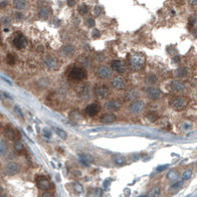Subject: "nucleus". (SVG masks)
Masks as SVG:
<instances>
[{"mask_svg":"<svg viewBox=\"0 0 197 197\" xmlns=\"http://www.w3.org/2000/svg\"><path fill=\"white\" fill-rule=\"evenodd\" d=\"M90 197H102V190L100 188H95L90 193Z\"/></svg>","mask_w":197,"mask_h":197,"instance_id":"29","label":"nucleus"},{"mask_svg":"<svg viewBox=\"0 0 197 197\" xmlns=\"http://www.w3.org/2000/svg\"><path fill=\"white\" fill-rule=\"evenodd\" d=\"M15 110H16V112H18V114L21 115V117L23 118V115H22V113H21V110H19V109H18V107H15Z\"/></svg>","mask_w":197,"mask_h":197,"instance_id":"42","label":"nucleus"},{"mask_svg":"<svg viewBox=\"0 0 197 197\" xmlns=\"http://www.w3.org/2000/svg\"><path fill=\"white\" fill-rule=\"evenodd\" d=\"M149 194L151 195V197H159V195H160V188L158 187V186H154V187H152V189L150 190Z\"/></svg>","mask_w":197,"mask_h":197,"instance_id":"23","label":"nucleus"},{"mask_svg":"<svg viewBox=\"0 0 197 197\" xmlns=\"http://www.w3.org/2000/svg\"><path fill=\"white\" fill-rule=\"evenodd\" d=\"M45 63H46L51 69H58V67H59V63L57 62V60L51 56H47L45 58Z\"/></svg>","mask_w":197,"mask_h":197,"instance_id":"16","label":"nucleus"},{"mask_svg":"<svg viewBox=\"0 0 197 197\" xmlns=\"http://www.w3.org/2000/svg\"><path fill=\"white\" fill-rule=\"evenodd\" d=\"M129 110H131L134 114H139L144 109V104L143 101H134L133 102L129 107Z\"/></svg>","mask_w":197,"mask_h":197,"instance_id":"9","label":"nucleus"},{"mask_svg":"<svg viewBox=\"0 0 197 197\" xmlns=\"http://www.w3.org/2000/svg\"><path fill=\"white\" fill-rule=\"evenodd\" d=\"M67 76L69 78L73 79V80H77V81H82L84 79H86L87 77V71H86L84 68L81 67H71L68 72H67Z\"/></svg>","mask_w":197,"mask_h":197,"instance_id":"2","label":"nucleus"},{"mask_svg":"<svg viewBox=\"0 0 197 197\" xmlns=\"http://www.w3.org/2000/svg\"><path fill=\"white\" fill-rule=\"evenodd\" d=\"M56 131H57L58 135H59L61 138H63V139H66V138H67V134H66V131H65L64 129H60V128H56Z\"/></svg>","mask_w":197,"mask_h":197,"instance_id":"31","label":"nucleus"},{"mask_svg":"<svg viewBox=\"0 0 197 197\" xmlns=\"http://www.w3.org/2000/svg\"><path fill=\"white\" fill-rule=\"evenodd\" d=\"M79 12L81 14H87L89 12V7L87 4H82L81 6L79 7Z\"/></svg>","mask_w":197,"mask_h":197,"instance_id":"32","label":"nucleus"},{"mask_svg":"<svg viewBox=\"0 0 197 197\" xmlns=\"http://www.w3.org/2000/svg\"><path fill=\"white\" fill-rule=\"evenodd\" d=\"M97 75L98 77L101 78V79H109L113 76V71L109 67H106V66H103V67H100L98 70H97Z\"/></svg>","mask_w":197,"mask_h":197,"instance_id":"7","label":"nucleus"},{"mask_svg":"<svg viewBox=\"0 0 197 197\" xmlns=\"http://www.w3.org/2000/svg\"><path fill=\"white\" fill-rule=\"evenodd\" d=\"M5 152H6V144H5V143L3 140H1V154H5Z\"/></svg>","mask_w":197,"mask_h":197,"instance_id":"39","label":"nucleus"},{"mask_svg":"<svg viewBox=\"0 0 197 197\" xmlns=\"http://www.w3.org/2000/svg\"><path fill=\"white\" fill-rule=\"evenodd\" d=\"M14 148L18 152H23L24 151V145L22 144V143H20V140H16L14 143Z\"/></svg>","mask_w":197,"mask_h":197,"instance_id":"24","label":"nucleus"},{"mask_svg":"<svg viewBox=\"0 0 197 197\" xmlns=\"http://www.w3.org/2000/svg\"><path fill=\"white\" fill-rule=\"evenodd\" d=\"M27 43H28V41H27L26 37H25L24 35H22V34L16 35V36H15L14 39H13L14 46L16 47L17 49H19V50L26 47L27 46Z\"/></svg>","mask_w":197,"mask_h":197,"instance_id":"5","label":"nucleus"},{"mask_svg":"<svg viewBox=\"0 0 197 197\" xmlns=\"http://www.w3.org/2000/svg\"><path fill=\"white\" fill-rule=\"evenodd\" d=\"M181 185H182V181H175L173 184L170 185V189H177L181 187Z\"/></svg>","mask_w":197,"mask_h":197,"instance_id":"36","label":"nucleus"},{"mask_svg":"<svg viewBox=\"0 0 197 197\" xmlns=\"http://www.w3.org/2000/svg\"><path fill=\"white\" fill-rule=\"evenodd\" d=\"M167 167H168L167 164H165V165H159V166H157V167H156V171H157V172H161V171H163L164 169H166Z\"/></svg>","mask_w":197,"mask_h":197,"instance_id":"37","label":"nucleus"},{"mask_svg":"<svg viewBox=\"0 0 197 197\" xmlns=\"http://www.w3.org/2000/svg\"><path fill=\"white\" fill-rule=\"evenodd\" d=\"M36 183L38 188L41 190H49L51 188V183L45 176H38L36 179Z\"/></svg>","mask_w":197,"mask_h":197,"instance_id":"8","label":"nucleus"},{"mask_svg":"<svg viewBox=\"0 0 197 197\" xmlns=\"http://www.w3.org/2000/svg\"><path fill=\"white\" fill-rule=\"evenodd\" d=\"M138 197H149L148 195H140V196H138Z\"/></svg>","mask_w":197,"mask_h":197,"instance_id":"45","label":"nucleus"},{"mask_svg":"<svg viewBox=\"0 0 197 197\" xmlns=\"http://www.w3.org/2000/svg\"><path fill=\"white\" fill-rule=\"evenodd\" d=\"M51 14V9L49 7H43L39 10V17L42 19H48Z\"/></svg>","mask_w":197,"mask_h":197,"instance_id":"18","label":"nucleus"},{"mask_svg":"<svg viewBox=\"0 0 197 197\" xmlns=\"http://www.w3.org/2000/svg\"><path fill=\"white\" fill-rule=\"evenodd\" d=\"M67 3L70 5V6H73V5L76 3V1H71V0H68V1H67Z\"/></svg>","mask_w":197,"mask_h":197,"instance_id":"44","label":"nucleus"},{"mask_svg":"<svg viewBox=\"0 0 197 197\" xmlns=\"http://www.w3.org/2000/svg\"><path fill=\"white\" fill-rule=\"evenodd\" d=\"M176 75H177L178 77H185V76L187 75V70H186L185 67H181L176 70Z\"/></svg>","mask_w":197,"mask_h":197,"instance_id":"26","label":"nucleus"},{"mask_svg":"<svg viewBox=\"0 0 197 197\" xmlns=\"http://www.w3.org/2000/svg\"><path fill=\"white\" fill-rule=\"evenodd\" d=\"M115 120V115L110 114V115H104L102 118V123L104 124H112Z\"/></svg>","mask_w":197,"mask_h":197,"instance_id":"19","label":"nucleus"},{"mask_svg":"<svg viewBox=\"0 0 197 197\" xmlns=\"http://www.w3.org/2000/svg\"><path fill=\"white\" fill-rule=\"evenodd\" d=\"M112 68L115 70V71H117L118 73H124V71H125V64L124 62L123 61V60H114V61L112 62Z\"/></svg>","mask_w":197,"mask_h":197,"instance_id":"11","label":"nucleus"},{"mask_svg":"<svg viewBox=\"0 0 197 197\" xmlns=\"http://www.w3.org/2000/svg\"><path fill=\"white\" fill-rule=\"evenodd\" d=\"M95 93H96V95H97L98 98L105 99L109 94V90L106 86L98 85V86H96V88H95Z\"/></svg>","mask_w":197,"mask_h":197,"instance_id":"10","label":"nucleus"},{"mask_svg":"<svg viewBox=\"0 0 197 197\" xmlns=\"http://www.w3.org/2000/svg\"><path fill=\"white\" fill-rule=\"evenodd\" d=\"M191 175H192V170H191V169L185 170L184 172L182 173V176H181V178H182V181L189 179L191 177Z\"/></svg>","mask_w":197,"mask_h":197,"instance_id":"27","label":"nucleus"},{"mask_svg":"<svg viewBox=\"0 0 197 197\" xmlns=\"http://www.w3.org/2000/svg\"><path fill=\"white\" fill-rule=\"evenodd\" d=\"M73 187H74V190L76 191V193L81 194L83 192V187H82V185H81L79 182H74L73 183Z\"/></svg>","mask_w":197,"mask_h":197,"instance_id":"28","label":"nucleus"},{"mask_svg":"<svg viewBox=\"0 0 197 197\" xmlns=\"http://www.w3.org/2000/svg\"><path fill=\"white\" fill-rule=\"evenodd\" d=\"M188 104V101L184 97H175L171 100L170 106L171 108L174 109L175 110H182L186 108Z\"/></svg>","mask_w":197,"mask_h":197,"instance_id":"3","label":"nucleus"},{"mask_svg":"<svg viewBox=\"0 0 197 197\" xmlns=\"http://www.w3.org/2000/svg\"><path fill=\"white\" fill-rule=\"evenodd\" d=\"M87 25L89 27H94L95 26V21L93 18H89L87 19Z\"/></svg>","mask_w":197,"mask_h":197,"instance_id":"38","label":"nucleus"},{"mask_svg":"<svg viewBox=\"0 0 197 197\" xmlns=\"http://www.w3.org/2000/svg\"><path fill=\"white\" fill-rule=\"evenodd\" d=\"M105 108L107 109V110H110V112H115V110H120V103L119 102V101L110 100V101H108V102L105 104Z\"/></svg>","mask_w":197,"mask_h":197,"instance_id":"12","label":"nucleus"},{"mask_svg":"<svg viewBox=\"0 0 197 197\" xmlns=\"http://www.w3.org/2000/svg\"><path fill=\"white\" fill-rule=\"evenodd\" d=\"M4 174L8 176H12L17 174L20 171V165L17 162H10L4 167Z\"/></svg>","mask_w":197,"mask_h":197,"instance_id":"4","label":"nucleus"},{"mask_svg":"<svg viewBox=\"0 0 197 197\" xmlns=\"http://www.w3.org/2000/svg\"><path fill=\"white\" fill-rule=\"evenodd\" d=\"M148 119L150 120V122H155V120L158 119V115L154 112H151L148 115Z\"/></svg>","mask_w":197,"mask_h":197,"instance_id":"34","label":"nucleus"},{"mask_svg":"<svg viewBox=\"0 0 197 197\" xmlns=\"http://www.w3.org/2000/svg\"><path fill=\"white\" fill-rule=\"evenodd\" d=\"M112 86H113L114 88L118 89V90H123V89H124V87H125V83H124V81L122 78L117 77V78L113 79V81H112Z\"/></svg>","mask_w":197,"mask_h":197,"instance_id":"15","label":"nucleus"},{"mask_svg":"<svg viewBox=\"0 0 197 197\" xmlns=\"http://www.w3.org/2000/svg\"><path fill=\"white\" fill-rule=\"evenodd\" d=\"M6 1H0V4H1V5H0V6H1V8H3L4 6H6Z\"/></svg>","mask_w":197,"mask_h":197,"instance_id":"43","label":"nucleus"},{"mask_svg":"<svg viewBox=\"0 0 197 197\" xmlns=\"http://www.w3.org/2000/svg\"><path fill=\"white\" fill-rule=\"evenodd\" d=\"M145 93L148 95V97L150 98L151 100H158L162 97V92L154 87H149L148 89H145Z\"/></svg>","mask_w":197,"mask_h":197,"instance_id":"6","label":"nucleus"},{"mask_svg":"<svg viewBox=\"0 0 197 197\" xmlns=\"http://www.w3.org/2000/svg\"><path fill=\"white\" fill-rule=\"evenodd\" d=\"M129 62L130 68L134 71H139L143 68L145 63V57L141 53H134L129 56Z\"/></svg>","mask_w":197,"mask_h":197,"instance_id":"1","label":"nucleus"},{"mask_svg":"<svg viewBox=\"0 0 197 197\" xmlns=\"http://www.w3.org/2000/svg\"><path fill=\"white\" fill-rule=\"evenodd\" d=\"M90 160H91V158L89 157L87 154H81L80 155V161H81V163H82L83 165L88 166L89 163H90Z\"/></svg>","mask_w":197,"mask_h":197,"instance_id":"22","label":"nucleus"},{"mask_svg":"<svg viewBox=\"0 0 197 197\" xmlns=\"http://www.w3.org/2000/svg\"><path fill=\"white\" fill-rule=\"evenodd\" d=\"M113 161L117 165H124L125 163V159L122 155H115L113 157Z\"/></svg>","mask_w":197,"mask_h":197,"instance_id":"20","label":"nucleus"},{"mask_svg":"<svg viewBox=\"0 0 197 197\" xmlns=\"http://www.w3.org/2000/svg\"><path fill=\"white\" fill-rule=\"evenodd\" d=\"M73 51H74V48L71 46V45H67V46H65L63 48V53L65 55H71L73 53Z\"/></svg>","mask_w":197,"mask_h":197,"instance_id":"30","label":"nucleus"},{"mask_svg":"<svg viewBox=\"0 0 197 197\" xmlns=\"http://www.w3.org/2000/svg\"><path fill=\"white\" fill-rule=\"evenodd\" d=\"M4 134L6 138H10V139H16L17 135H16V131H15L11 127H6L4 129Z\"/></svg>","mask_w":197,"mask_h":197,"instance_id":"17","label":"nucleus"},{"mask_svg":"<svg viewBox=\"0 0 197 197\" xmlns=\"http://www.w3.org/2000/svg\"><path fill=\"white\" fill-rule=\"evenodd\" d=\"M1 79H2L3 81H5V82H6L7 84H9V85H12V82H11V81H9L8 79H6V78L4 77V76H1Z\"/></svg>","mask_w":197,"mask_h":197,"instance_id":"41","label":"nucleus"},{"mask_svg":"<svg viewBox=\"0 0 197 197\" xmlns=\"http://www.w3.org/2000/svg\"><path fill=\"white\" fill-rule=\"evenodd\" d=\"M13 5H14V7L16 9L22 10V9H24L25 7H26V2H25V1H20V0H15V1H13Z\"/></svg>","mask_w":197,"mask_h":197,"instance_id":"21","label":"nucleus"},{"mask_svg":"<svg viewBox=\"0 0 197 197\" xmlns=\"http://www.w3.org/2000/svg\"><path fill=\"white\" fill-rule=\"evenodd\" d=\"M166 177H167V179H169V180H176L178 178V174L175 170H171L167 173V176H166Z\"/></svg>","mask_w":197,"mask_h":197,"instance_id":"25","label":"nucleus"},{"mask_svg":"<svg viewBox=\"0 0 197 197\" xmlns=\"http://www.w3.org/2000/svg\"><path fill=\"white\" fill-rule=\"evenodd\" d=\"M100 110V106L98 104H91L86 108V114L90 117H94L96 115Z\"/></svg>","mask_w":197,"mask_h":197,"instance_id":"13","label":"nucleus"},{"mask_svg":"<svg viewBox=\"0 0 197 197\" xmlns=\"http://www.w3.org/2000/svg\"><path fill=\"white\" fill-rule=\"evenodd\" d=\"M169 89L173 92H180L184 89V84L181 81H172L169 84Z\"/></svg>","mask_w":197,"mask_h":197,"instance_id":"14","label":"nucleus"},{"mask_svg":"<svg viewBox=\"0 0 197 197\" xmlns=\"http://www.w3.org/2000/svg\"><path fill=\"white\" fill-rule=\"evenodd\" d=\"M42 197H54V196L52 195V193H50V192H44L42 194Z\"/></svg>","mask_w":197,"mask_h":197,"instance_id":"40","label":"nucleus"},{"mask_svg":"<svg viewBox=\"0 0 197 197\" xmlns=\"http://www.w3.org/2000/svg\"><path fill=\"white\" fill-rule=\"evenodd\" d=\"M6 62L8 65H14L15 63V57L13 56L12 54H8L6 57Z\"/></svg>","mask_w":197,"mask_h":197,"instance_id":"35","label":"nucleus"},{"mask_svg":"<svg viewBox=\"0 0 197 197\" xmlns=\"http://www.w3.org/2000/svg\"><path fill=\"white\" fill-rule=\"evenodd\" d=\"M42 134H43V136L45 138H46L47 140H49L50 138H52V134H51V131H50L48 129H44L43 130H42Z\"/></svg>","mask_w":197,"mask_h":197,"instance_id":"33","label":"nucleus"},{"mask_svg":"<svg viewBox=\"0 0 197 197\" xmlns=\"http://www.w3.org/2000/svg\"><path fill=\"white\" fill-rule=\"evenodd\" d=\"M190 3H193V4H197V1H190Z\"/></svg>","mask_w":197,"mask_h":197,"instance_id":"46","label":"nucleus"}]
</instances>
